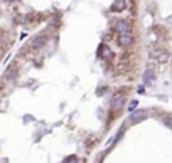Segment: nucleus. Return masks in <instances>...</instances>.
Segmentation results:
<instances>
[{
    "label": "nucleus",
    "instance_id": "obj_2",
    "mask_svg": "<svg viewBox=\"0 0 172 163\" xmlns=\"http://www.w3.org/2000/svg\"><path fill=\"white\" fill-rule=\"evenodd\" d=\"M156 78V76H155V72H153L152 69H148V70H145V73H144V76H142V81H144L145 84H151L153 82Z\"/></svg>",
    "mask_w": 172,
    "mask_h": 163
},
{
    "label": "nucleus",
    "instance_id": "obj_6",
    "mask_svg": "<svg viewBox=\"0 0 172 163\" xmlns=\"http://www.w3.org/2000/svg\"><path fill=\"white\" fill-rule=\"evenodd\" d=\"M152 55L157 59V61H160V62H166L167 59H168V53H167V51L157 50V51H155V53H153Z\"/></svg>",
    "mask_w": 172,
    "mask_h": 163
},
{
    "label": "nucleus",
    "instance_id": "obj_9",
    "mask_svg": "<svg viewBox=\"0 0 172 163\" xmlns=\"http://www.w3.org/2000/svg\"><path fill=\"white\" fill-rule=\"evenodd\" d=\"M137 104H138V101H136V100H133V101H132V102L129 104V107H128V111H129V112H133L134 108L137 107Z\"/></svg>",
    "mask_w": 172,
    "mask_h": 163
},
{
    "label": "nucleus",
    "instance_id": "obj_5",
    "mask_svg": "<svg viewBox=\"0 0 172 163\" xmlns=\"http://www.w3.org/2000/svg\"><path fill=\"white\" fill-rule=\"evenodd\" d=\"M116 30L118 32H121V34H126V31L129 30V24L125 20H118L116 24Z\"/></svg>",
    "mask_w": 172,
    "mask_h": 163
},
{
    "label": "nucleus",
    "instance_id": "obj_7",
    "mask_svg": "<svg viewBox=\"0 0 172 163\" xmlns=\"http://www.w3.org/2000/svg\"><path fill=\"white\" fill-rule=\"evenodd\" d=\"M124 8H125V0H116L114 4L112 6V11H114V12H120Z\"/></svg>",
    "mask_w": 172,
    "mask_h": 163
},
{
    "label": "nucleus",
    "instance_id": "obj_4",
    "mask_svg": "<svg viewBox=\"0 0 172 163\" xmlns=\"http://www.w3.org/2000/svg\"><path fill=\"white\" fill-rule=\"evenodd\" d=\"M130 43H132V36L129 34H121V36L118 38V44L122 47L129 46Z\"/></svg>",
    "mask_w": 172,
    "mask_h": 163
},
{
    "label": "nucleus",
    "instance_id": "obj_8",
    "mask_svg": "<svg viewBox=\"0 0 172 163\" xmlns=\"http://www.w3.org/2000/svg\"><path fill=\"white\" fill-rule=\"evenodd\" d=\"M124 104H125V98L122 97V96H120V97H116L114 100L112 101V107L116 109H120L124 107Z\"/></svg>",
    "mask_w": 172,
    "mask_h": 163
},
{
    "label": "nucleus",
    "instance_id": "obj_10",
    "mask_svg": "<svg viewBox=\"0 0 172 163\" xmlns=\"http://www.w3.org/2000/svg\"><path fill=\"white\" fill-rule=\"evenodd\" d=\"M137 93H144V88H142V86H138V88H137Z\"/></svg>",
    "mask_w": 172,
    "mask_h": 163
},
{
    "label": "nucleus",
    "instance_id": "obj_3",
    "mask_svg": "<svg viewBox=\"0 0 172 163\" xmlns=\"http://www.w3.org/2000/svg\"><path fill=\"white\" fill-rule=\"evenodd\" d=\"M45 43H46L45 36H35V38L31 40V46L34 47V49H41V47H43Z\"/></svg>",
    "mask_w": 172,
    "mask_h": 163
},
{
    "label": "nucleus",
    "instance_id": "obj_1",
    "mask_svg": "<svg viewBox=\"0 0 172 163\" xmlns=\"http://www.w3.org/2000/svg\"><path fill=\"white\" fill-rule=\"evenodd\" d=\"M145 117H147V111H144V109L136 111V112H133V113L130 115V120L133 121V123H136V121H140V120H144Z\"/></svg>",
    "mask_w": 172,
    "mask_h": 163
}]
</instances>
